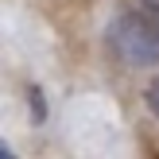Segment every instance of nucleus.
<instances>
[{
  "instance_id": "f257e3e1",
  "label": "nucleus",
  "mask_w": 159,
  "mask_h": 159,
  "mask_svg": "<svg viewBox=\"0 0 159 159\" xmlns=\"http://www.w3.org/2000/svg\"><path fill=\"white\" fill-rule=\"evenodd\" d=\"M120 66H159V4L120 12L105 35Z\"/></svg>"
},
{
  "instance_id": "f03ea898",
  "label": "nucleus",
  "mask_w": 159,
  "mask_h": 159,
  "mask_svg": "<svg viewBox=\"0 0 159 159\" xmlns=\"http://www.w3.org/2000/svg\"><path fill=\"white\" fill-rule=\"evenodd\" d=\"M144 101H148V109H152V116H159V78L144 89Z\"/></svg>"
},
{
  "instance_id": "7ed1b4c3",
  "label": "nucleus",
  "mask_w": 159,
  "mask_h": 159,
  "mask_svg": "<svg viewBox=\"0 0 159 159\" xmlns=\"http://www.w3.org/2000/svg\"><path fill=\"white\" fill-rule=\"evenodd\" d=\"M0 159H16V152H12V148L4 144V148H0Z\"/></svg>"
},
{
  "instance_id": "20e7f679",
  "label": "nucleus",
  "mask_w": 159,
  "mask_h": 159,
  "mask_svg": "<svg viewBox=\"0 0 159 159\" xmlns=\"http://www.w3.org/2000/svg\"><path fill=\"white\" fill-rule=\"evenodd\" d=\"M148 4H159V0H148Z\"/></svg>"
}]
</instances>
